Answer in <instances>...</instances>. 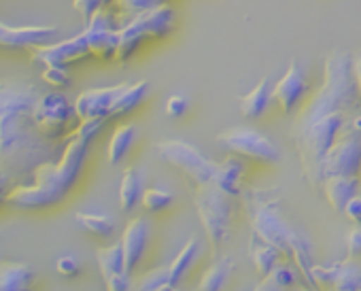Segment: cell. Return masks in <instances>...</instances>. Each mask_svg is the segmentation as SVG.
<instances>
[{"mask_svg":"<svg viewBox=\"0 0 361 291\" xmlns=\"http://www.w3.org/2000/svg\"><path fill=\"white\" fill-rule=\"evenodd\" d=\"M298 280H304L300 270L289 261V264H276L274 270L264 278L266 285L274 287V289H281V291H289Z\"/></svg>","mask_w":361,"mask_h":291,"instance_id":"obj_30","label":"cell"},{"mask_svg":"<svg viewBox=\"0 0 361 291\" xmlns=\"http://www.w3.org/2000/svg\"><path fill=\"white\" fill-rule=\"evenodd\" d=\"M245 181V164L238 158H228L219 164L215 175V185L230 198H238L243 194Z\"/></svg>","mask_w":361,"mask_h":291,"instance_id":"obj_21","label":"cell"},{"mask_svg":"<svg viewBox=\"0 0 361 291\" xmlns=\"http://www.w3.org/2000/svg\"><path fill=\"white\" fill-rule=\"evenodd\" d=\"M96 261L106 291H132V274L126 268L121 240L96 251Z\"/></svg>","mask_w":361,"mask_h":291,"instance_id":"obj_14","label":"cell"},{"mask_svg":"<svg viewBox=\"0 0 361 291\" xmlns=\"http://www.w3.org/2000/svg\"><path fill=\"white\" fill-rule=\"evenodd\" d=\"M321 187H323L327 204L336 213L342 215L344 206L348 204V200L359 194V177H342V175L327 177V179H323Z\"/></svg>","mask_w":361,"mask_h":291,"instance_id":"obj_18","label":"cell"},{"mask_svg":"<svg viewBox=\"0 0 361 291\" xmlns=\"http://www.w3.org/2000/svg\"><path fill=\"white\" fill-rule=\"evenodd\" d=\"M128 83H119V85H111V87H92L85 89L77 96L75 104V113L79 117V121H87V119H111V111L119 98V94L126 89Z\"/></svg>","mask_w":361,"mask_h":291,"instance_id":"obj_13","label":"cell"},{"mask_svg":"<svg viewBox=\"0 0 361 291\" xmlns=\"http://www.w3.org/2000/svg\"><path fill=\"white\" fill-rule=\"evenodd\" d=\"M245 206L249 213V223L255 236L274 244L302 274L304 287L308 291H321V287L312 278V249L310 242L291 228V223L283 217L281 200L272 192L251 190L245 194Z\"/></svg>","mask_w":361,"mask_h":291,"instance_id":"obj_3","label":"cell"},{"mask_svg":"<svg viewBox=\"0 0 361 291\" xmlns=\"http://www.w3.org/2000/svg\"><path fill=\"white\" fill-rule=\"evenodd\" d=\"M200 251H202L200 238L192 236V238L183 244V249H180V251L176 253V257L168 264V268H170V285H172L174 289H176V285L180 283V278L185 276V272L196 264Z\"/></svg>","mask_w":361,"mask_h":291,"instance_id":"obj_26","label":"cell"},{"mask_svg":"<svg viewBox=\"0 0 361 291\" xmlns=\"http://www.w3.org/2000/svg\"><path fill=\"white\" fill-rule=\"evenodd\" d=\"M9 185H11V183H9L3 175H0V202H3V200L7 198V194H9Z\"/></svg>","mask_w":361,"mask_h":291,"instance_id":"obj_40","label":"cell"},{"mask_svg":"<svg viewBox=\"0 0 361 291\" xmlns=\"http://www.w3.org/2000/svg\"><path fill=\"white\" fill-rule=\"evenodd\" d=\"M92 56L100 60H115L119 47V26H115L113 16L106 9L96 11L83 28Z\"/></svg>","mask_w":361,"mask_h":291,"instance_id":"obj_12","label":"cell"},{"mask_svg":"<svg viewBox=\"0 0 361 291\" xmlns=\"http://www.w3.org/2000/svg\"><path fill=\"white\" fill-rule=\"evenodd\" d=\"M41 89L24 79H0V175L11 187L26 183L41 164L58 162L66 138L45 136L32 115Z\"/></svg>","mask_w":361,"mask_h":291,"instance_id":"obj_1","label":"cell"},{"mask_svg":"<svg viewBox=\"0 0 361 291\" xmlns=\"http://www.w3.org/2000/svg\"><path fill=\"white\" fill-rule=\"evenodd\" d=\"M90 56H92V51H90L87 37L83 30L71 39L54 41L49 45H41V47L30 49V60L41 68H45V66H68V64L81 62Z\"/></svg>","mask_w":361,"mask_h":291,"instance_id":"obj_11","label":"cell"},{"mask_svg":"<svg viewBox=\"0 0 361 291\" xmlns=\"http://www.w3.org/2000/svg\"><path fill=\"white\" fill-rule=\"evenodd\" d=\"M249 255H251V261H253L255 272H257L259 278L264 280V278L274 270V266L279 264V259H281L283 253H281L274 244H270V242L262 240L259 236L251 234V240H249Z\"/></svg>","mask_w":361,"mask_h":291,"instance_id":"obj_22","label":"cell"},{"mask_svg":"<svg viewBox=\"0 0 361 291\" xmlns=\"http://www.w3.org/2000/svg\"><path fill=\"white\" fill-rule=\"evenodd\" d=\"M56 270L62 274V276H77L79 274V259L75 255H62L56 259Z\"/></svg>","mask_w":361,"mask_h":291,"instance_id":"obj_36","label":"cell"},{"mask_svg":"<svg viewBox=\"0 0 361 291\" xmlns=\"http://www.w3.org/2000/svg\"><path fill=\"white\" fill-rule=\"evenodd\" d=\"M234 272V259L228 255H219L200 276L196 291H224L230 274Z\"/></svg>","mask_w":361,"mask_h":291,"instance_id":"obj_24","label":"cell"},{"mask_svg":"<svg viewBox=\"0 0 361 291\" xmlns=\"http://www.w3.org/2000/svg\"><path fill=\"white\" fill-rule=\"evenodd\" d=\"M111 3H115V0H73V7L81 16V20L87 22L96 11L106 9Z\"/></svg>","mask_w":361,"mask_h":291,"instance_id":"obj_34","label":"cell"},{"mask_svg":"<svg viewBox=\"0 0 361 291\" xmlns=\"http://www.w3.org/2000/svg\"><path fill=\"white\" fill-rule=\"evenodd\" d=\"M58 39L56 26H9L0 22V47L3 49H35Z\"/></svg>","mask_w":361,"mask_h":291,"instance_id":"obj_15","label":"cell"},{"mask_svg":"<svg viewBox=\"0 0 361 291\" xmlns=\"http://www.w3.org/2000/svg\"><path fill=\"white\" fill-rule=\"evenodd\" d=\"M194 204L200 217V223L207 232L211 244V255L219 257L224 244L230 240L232 230V198L226 196L215 183L194 187Z\"/></svg>","mask_w":361,"mask_h":291,"instance_id":"obj_5","label":"cell"},{"mask_svg":"<svg viewBox=\"0 0 361 291\" xmlns=\"http://www.w3.org/2000/svg\"><path fill=\"white\" fill-rule=\"evenodd\" d=\"M272 102H274V87L270 79L264 77L249 94L240 98V111L247 119H259L266 115Z\"/></svg>","mask_w":361,"mask_h":291,"instance_id":"obj_20","label":"cell"},{"mask_svg":"<svg viewBox=\"0 0 361 291\" xmlns=\"http://www.w3.org/2000/svg\"><path fill=\"white\" fill-rule=\"evenodd\" d=\"M176 24V13L170 5H161L157 9L134 16L126 26H119V47L117 62H128L145 41L166 39Z\"/></svg>","mask_w":361,"mask_h":291,"instance_id":"obj_6","label":"cell"},{"mask_svg":"<svg viewBox=\"0 0 361 291\" xmlns=\"http://www.w3.org/2000/svg\"><path fill=\"white\" fill-rule=\"evenodd\" d=\"M353 77H355V83L361 92V54L353 58Z\"/></svg>","mask_w":361,"mask_h":291,"instance_id":"obj_39","label":"cell"},{"mask_svg":"<svg viewBox=\"0 0 361 291\" xmlns=\"http://www.w3.org/2000/svg\"><path fill=\"white\" fill-rule=\"evenodd\" d=\"M346 257H361V225H355L346 236Z\"/></svg>","mask_w":361,"mask_h":291,"instance_id":"obj_37","label":"cell"},{"mask_svg":"<svg viewBox=\"0 0 361 291\" xmlns=\"http://www.w3.org/2000/svg\"><path fill=\"white\" fill-rule=\"evenodd\" d=\"M174 202L172 194L166 192V190H159V187H149L142 192V200H140V206L149 213H161L166 209H170Z\"/></svg>","mask_w":361,"mask_h":291,"instance_id":"obj_31","label":"cell"},{"mask_svg":"<svg viewBox=\"0 0 361 291\" xmlns=\"http://www.w3.org/2000/svg\"><path fill=\"white\" fill-rule=\"evenodd\" d=\"M348 128H353L355 132H361V111L353 115V119H350V123H348Z\"/></svg>","mask_w":361,"mask_h":291,"instance_id":"obj_41","label":"cell"},{"mask_svg":"<svg viewBox=\"0 0 361 291\" xmlns=\"http://www.w3.org/2000/svg\"><path fill=\"white\" fill-rule=\"evenodd\" d=\"M342 215L348 217L355 225H361V196L359 194L348 200V204L344 206V213Z\"/></svg>","mask_w":361,"mask_h":291,"instance_id":"obj_38","label":"cell"},{"mask_svg":"<svg viewBox=\"0 0 361 291\" xmlns=\"http://www.w3.org/2000/svg\"><path fill=\"white\" fill-rule=\"evenodd\" d=\"M136 136H138V130L132 123H121V125L115 128V132H113V136L109 140V149H106V160H109L111 166H117L119 162L126 160V156L130 154Z\"/></svg>","mask_w":361,"mask_h":291,"instance_id":"obj_25","label":"cell"},{"mask_svg":"<svg viewBox=\"0 0 361 291\" xmlns=\"http://www.w3.org/2000/svg\"><path fill=\"white\" fill-rule=\"evenodd\" d=\"M361 111V92L353 77V56L334 51L325 62L323 83L308 100L298 123H310L327 115H348Z\"/></svg>","mask_w":361,"mask_h":291,"instance_id":"obj_4","label":"cell"},{"mask_svg":"<svg viewBox=\"0 0 361 291\" xmlns=\"http://www.w3.org/2000/svg\"><path fill=\"white\" fill-rule=\"evenodd\" d=\"M75 219L85 232H90L94 236H100V238H109L115 232V219L104 215V213H85V211H81V213L75 215Z\"/></svg>","mask_w":361,"mask_h":291,"instance_id":"obj_29","label":"cell"},{"mask_svg":"<svg viewBox=\"0 0 361 291\" xmlns=\"http://www.w3.org/2000/svg\"><path fill=\"white\" fill-rule=\"evenodd\" d=\"M142 175L136 166H128L119 183V206L123 213H132L142 200Z\"/></svg>","mask_w":361,"mask_h":291,"instance_id":"obj_23","label":"cell"},{"mask_svg":"<svg viewBox=\"0 0 361 291\" xmlns=\"http://www.w3.org/2000/svg\"><path fill=\"white\" fill-rule=\"evenodd\" d=\"M115 5H117L121 11H126V13L138 16V13L157 9V7L168 5V3H166V0H115Z\"/></svg>","mask_w":361,"mask_h":291,"instance_id":"obj_32","label":"cell"},{"mask_svg":"<svg viewBox=\"0 0 361 291\" xmlns=\"http://www.w3.org/2000/svg\"><path fill=\"white\" fill-rule=\"evenodd\" d=\"M308 79H306V73L304 68L293 60L289 64V68L285 70V75L279 79V83L274 85V102L281 106V111L285 115H291L300 102L306 98L308 94Z\"/></svg>","mask_w":361,"mask_h":291,"instance_id":"obj_16","label":"cell"},{"mask_svg":"<svg viewBox=\"0 0 361 291\" xmlns=\"http://www.w3.org/2000/svg\"><path fill=\"white\" fill-rule=\"evenodd\" d=\"M32 115L39 130L56 140L66 138L75 130V128L71 130L73 121L79 119L75 113V104H71L68 98L60 92H47V94L41 92V96L35 102Z\"/></svg>","mask_w":361,"mask_h":291,"instance_id":"obj_9","label":"cell"},{"mask_svg":"<svg viewBox=\"0 0 361 291\" xmlns=\"http://www.w3.org/2000/svg\"><path fill=\"white\" fill-rule=\"evenodd\" d=\"M172 291H185V289H172Z\"/></svg>","mask_w":361,"mask_h":291,"instance_id":"obj_43","label":"cell"},{"mask_svg":"<svg viewBox=\"0 0 361 291\" xmlns=\"http://www.w3.org/2000/svg\"><path fill=\"white\" fill-rule=\"evenodd\" d=\"M149 238H151V223L149 219L145 217H134L126 230H123V236H121V247H123V257H126V268L128 272L132 274L136 270V266L140 264L145 251H147V244H149Z\"/></svg>","mask_w":361,"mask_h":291,"instance_id":"obj_17","label":"cell"},{"mask_svg":"<svg viewBox=\"0 0 361 291\" xmlns=\"http://www.w3.org/2000/svg\"><path fill=\"white\" fill-rule=\"evenodd\" d=\"M149 89H151L149 81L128 83L126 89L119 94V98H117V102H115V106H113V111H111V117H123V115L132 113V111L147 98Z\"/></svg>","mask_w":361,"mask_h":291,"instance_id":"obj_28","label":"cell"},{"mask_svg":"<svg viewBox=\"0 0 361 291\" xmlns=\"http://www.w3.org/2000/svg\"><path fill=\"white\" fill-rule=\"evenodd\" d=\"M190 109V98L185 94H172L166 102V115L168 117H183Z\"/></svg>","mask_w":361,"mask_h":291,"instance_id":"obj_35","label":"cell"},{"mask_svg":"<svg viewBox=\"0 0 361 291\" xmlns=\"http://www.w3.org/2000/svg\"><path fill=\"white\" fill-rule=\"evenodd\" d=\"M157 158L166 162L168 166L176 168L178 173H183L188 181L194 187L211 185L215 183V175L219 164L207 158L198 147L185 142V140H161L155 144Z\"/></svg>","mask_w":361,"mask_h":291,"instance_id":"obj_7","label":"cell"},{"mask_svg":"<svg viewBox=\"0 0 361 291\" xmlns=\"http://www.w3.org/2000/svg\"><path fill=\"white\" fill-rule=\"evenodd\" d=\"M361 173V132L353 128H344L338 140L331 144V149L323 158L321 164V179L327 177H359Z\"/></svg>","mask_w":361,"mask_h":291,"instance_id":"obj_10","label":"cell"},{"mask_svg":"<svg viewBox=\"0 0 361 291\" xmlns=\"http://www.w3.org/2000/svg\"><path fill=\"white\" fill-rule=\"evenodd\" d=\"M106 119H87L68 134L64 154L58 162L41 164L26 183L13 185L5 198L7 204L24 211L49 209L60 204L81 177L90 142L98 136Z\"/></svg>","mask_w":361,"mask_h":291,"instance_id":"obj_2","label":"cell"},{"mask_svg":"<svg viewBox=\"0 0 361 291\" xmlns=\"http://www.w3.org/2000/svg\"><path fill=\"white\" fill-rule=\"evenodd\" d=\"M253 291H281V289H274V287H270V285H266L264 280L259 283V287H255Z\"/></svg>","mask_w":361,"mask_h":291,"instance_id":"obj_42","label":"cell"},{"mask_svg":"<svg viewBox=\"0 0 361 291\" xmlns=\"http://www.w3.org/2000/svg\"><path fill=\"white\" fill-rule=\"evenodd\" d=\"M35 268L26 261H0V291H32Z\"/></svg>","mask_w":361,"mask_h":291,"instance_id":"obj_19","label":"cell"},{"mask_svg":"<svg viewBox=\"0 0 361 291\" xmlns=\"http://www.w3.org/2000/svg\"><path fill=\"white\" fill-rule=\"evenodd\" d=\"M43 81L49 83L51 87H68L71 85V73L68 66H45L43 68Z\"/></svg>","mask_w":361,"mask_h":291,"instance_id":"obj_33","label":"cell"},{"mask_svg":"<svg viewBox=\"0 0 361 291\" xmlns=\"http://www.w3.org/2000/svg\"><path fill=\"white\" fill-rule=\"evenodd\" d=\"M331 287L334 291H361V261L353 257L336 261Z\"/></svg>","mask_w":361,"mask_h":291,"instance_id":"obj_27","label":"cell"},{"mask_svg":"<svg viewBox=\"0 0 361 291\" xmlns=\"http://www.w3.org/2000/svg\"><path fill=\"white\" fill-rule=\"evenodd\" d=\"M224 147L240 158H249L262 164H276L281 160L279 144L262 130L251 125H234L217 136Z\"/></svg>","mask_w":361,"mask_h":291,"instance_id":"obj_8","label":"cell"}]
</instances>
